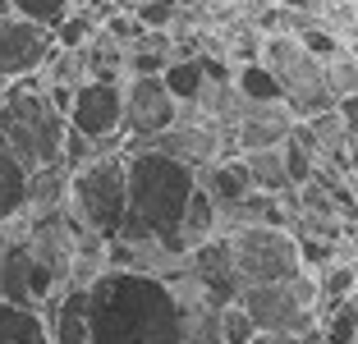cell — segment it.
<instances>
[{
	"label": "cell",
	"instance_id": "28",
	"mask_svg": "<svg viewBox=\"0 0 358 344\" xmlns=\"http://www.w3.org/2000/svg\"><path fill=\"white\" fill-rule=\"evenodd\" d=\"M243 5H257V10H271V5H280V0H243Z\"/></svg>",
	"mask_w": 358,
	"mask_h": 344
},
{
	"label": "cell",
	"instance_id": "26",
	"mask_svg": "<svg viewBox=\"0 0 358 344\" xmlns=\"http://www.w3.org/2000/svg\"><path fill=\"white\" fill-rule=\"evenodd\" d=\"M253 344H322L317 331H299V335H257Z\"/></svg>",
	"mask_w": 358,
	"mask_h": 344
},
{
	"label": "cell",
	"instance_id": "12",
	"mask_svg": "<svg viewBox=\"0 0 358 344\" xmlns=\"http://www.w3.org/2000/svg\"><path fill=\"white\" fill-rule=\"evenodd\" d=\"M294 115L285 110L280 101L275 106H243V115L230 124V143L239 152H262V147H280L285 138L294 134Z\"/></svg>",
	"mask_w": 358,
	"mask_h": 344
},
{
	"label": "cell",
	"instance_id": "5",
	"mask_svg": "<svg viewBox=\"0 0 358 344\" xmlns=\"http://www.w3.org/2000/svg\"><path fill=\"white\" fill-rule=\"evenodd\" d=\"M257 60L271 69L275 87H280V106L294 120H313V115L336 110V96L327 87V69L294 32H262Z\"/></svg>",
	"mask_w": 358,
	"mask_h": 344
},
{
	"label": "cell",
	"instance_id": "22",
	"mask_svg": "<svg viewBox=\"0 0 358 344\" xmlns=\"http://www.w3.org/2000/svg\"><path fill=\"white\" fill-rule=\"evenodd\" d=\"M280 161H285V175H289V184H294V193L303 184H313L317 179V161H313V152H308V143L299 134H289L280 143Z\"/></svg>",
	"mask_w": 358,
	"mask_h": 344
},
{
	"label": "cell",
	"instance_id": "6",
	"mask_svg": "<svg viewBox=\"0 0 358 344\" xmlns=\"http://www.w3.org/2000/svg\"><path fill=\"white\" fill-rule=\"evenodd\" d=\"M225 248H230V266L239 289H253V285H285L303 275V257H299V239L294 229L280 225H234L225 234Z\"/></svg>",
	"mask_w": 358,
	"mask_h": 344
},
{
	"label": "cell",
	"instance_id": "23",
	"mask_svg": "<svg viewBox=\"0 0 358 344\" xmlns=\"http://www.w3.org/2000/svg\"><path fill=\"white\" fill-rule=\"evenodd\" d=\"M322 69H327V87H331V96H349V92H358V60H354V51H336L331 60H322Z\"/></svg>",
	"mask_w": 358,
	"mask_h": 344
},
{
	"label": "cell",
	"instance_id": "13",
	"mask_svg": "<svg viewBox=\"0 0 358 344\" xmlns=\"http://www.w3.org/2000/svg\"><path fill=\"white\" fill-rule=\"evenodd\" d=\"M42 317H46V331H51V344H92V335H87V289L83 285H69Z\"/></svg>",
	"mask_w": 358,
	"mask_h": 344
},
{
	"label": "cell",
	"instance_id": "15",
	"mask_svg": "<svg viewBox=\"0 0 358 344\" xmlns=\"http://www.w3.org/2000/svg\"><path fill=\"white\" fill-rule=\"evenodd\" d=\"M243 175H248V188L253 193H266V198H294V184L285 175L280 147H262V152H243Z\"/></svg>",
	"mask_w": 358,
	"mask_h": 344
},
{
	"label": "cell",
	"instance_id": "19",
	"mask_svg": "<svg viewBox=\"0 0 358 344\" xmlns=\"http://www.w3.org/2000/svg\"><path fill=\"white\" fill-rule=\"evenodd\" d=\"M0 344H51L46 317L32 308H10L0 303Z\"/></svg>",
	"mask_w": 358,
	"mask_h": 344
},
{
	"label": "cell",
	"instance_id": "9",
	"mask_svg": "<svg viewBox=\"0 0 358 344\" xmlns=\"http://www.w3.org/2000/svg\"><path fill=\"white\" fill-rule=\"evenodd\" d=\"M184 106L170 96L161 73L152 78H124V147H143L170 124H179Z\"/></svg>",
	"mask_w": 358,
	"mask_h": 344
},
{
	"label": "cell",
	"instance_id": "7",
	"mask_svg": "<svg viewBox=\"0 0 358 344\" xmlns=\"http://www.w3.org/2000/svg\"><path fill=\"white\" fill-rule=\"evenodd\" d=\"M248 313V322L257 326V335H299L317 331V280L313 275H294L285 285H253L239 289L234 299Z\"/></svg>",
	"mask_w": 358,
	"mask_h": 344
},
{
	"label": "cell",
	"instance_id": "16",
	"mask_svg": "<svg viewBox=\"0 0 358 344\" xmlns=\"http://www.w3.org/2000/svg\"><path fill=\"white\" fill-rule=\"evenodd\" d=\"M28 179L32 175L23 170V161L0 138V225H14L28 211Z\"/></svg>",
	"mask_w": 358,
	"mask_h": 344
},
{
	"label": "cell",
	"instance_id": "10",
	"mask_svg": "<svg viewBox=\"0 0 358 344\" xmlns=\"http://www.w3.org/2000/svg\"><path fill=\"white\" fill-rule=\"evenodd\" d=\"M55 51V37L37 23L19 19H0V83H19V78H37L42 64L51 60Z\"/></svg>",
	"mask_w": 358,
	"mask_h": 344
},
{
	"label": "cell",
	"instance_id": "27",
	"mask_svg": "<svg viewBox=\"0 0 358 344\" xmlns=\"http://www.w3.org/2000/svg\"><path fill=\"white\" fill-rule=\"evenodd\" d=\"M143 5H148V0H115L110 10H115V14H138V10H143Z\"/></svg>",
	"mask_w": 358,
	"mask_h": 344
},
{
	"label": "cell",
	"instance_id": "24",
	"mask_svg": "<svg viewBox=\"0 0 358 344\" xmlns=\"http://www.w3.org/2000/svg\"><path fill=\"white\" fill-rule=\"evenodd\" d=\"M257 340V326L248 322L239 303H225L221 308V344H253Z\"/></svg>",
	"mask_w": 358,
	"mask_h": 344
},
{
	"label": "cell",
	"instance_id": "1",
	"mask_svg": "<svg viewBox=\"0 0 358 344\" xmlns=\"http://www.w3.org/2000/svg\"><path fill=\"white\" fill-rule=\"evenodd\" d=\"M83 289L92 344H184V294L170 275L106 266Z\"/></svg>",
	"mask_w": 358,
	"mask_h": 344
},
{
	"label": "cell",
	"instance_id": "20",
	"mask_svg": "<svg viewBox=\"0 0 358 344\" xmlns=\"http://www.w3.org/2000/svg\"><path fill=\"white\" fill-rule=\"evenodd\" d=\"M354 294H358V266H349V261H331L327 271H322V280H317V313H327V308L354 299Z\"/></svg>",
	"mask_w": 358,
	"mask_h": 344
},
{
	"label": "cell",
	"instance_id": "32",
	"mask_svg": "<svg viewBox=\"0 0 358 344\" xmlns=\"http://www.w3.org/2000/svg\"><path fill=\"white\" fill-rule=\"evenodd\" d=\"M96 5H115V0H96Z\"/></svg>",
	"mask_w": 358,
	"mask_h": 344
},
{
	"label": "cell",
	"instance_id": "21",
	"mask_svg": "<svg viewBox=\"0 0 358 344\" xmlns=\"http://www.w3.org/2000/svg\"><path fill=\"white\" fill-rule=\"evenodd\" d=\"M78 0H10V10L19 14V19H28V23H37V28H46V32H55L64 23V14L74 10Z\"/></svg>",
	"mask_w": 358,
	"mask_h": 344
},
{
	"label": "cell",
	"instance_id": "29",
	"mask_svg": "<svg viewBox=\"0 0 358 344\" xmlns=\"http://www.w3.org/2000/svg\"><path fill=\"white\" fill-rule=\"evenodd\" d=\"M10 14H14V10H10V0H0V19H10Z\"/></svg>",
	"mask_w": 358,
	"mask_h": 344
},
{
	"label": "cell",
	"instance_id": "8",
	"mask_svg": "<svg viewBox=\"0 0 358 344\" xmlns=\"http://www.w3.org/2000/svg\"><path fill=\"white\" fill-rule=\"evenodd\" d=\"M69 134L87 138L96 152L124 147V78H83L69 96Z\"/></svg>",
	"mask_w": 358,
	"mask_h": 344
},
{
	"label": "cell",
	"instance_id": "2",
	"mask_svg": "<svg viewBox=\"0 0 358 344\" xmlns=\"http://www.w3.org/2000/svg\"><path fill=\"white\" fill-rule=\"evenodd\" d=\"M124 184H129V207L120 243L152 248L161 257H184L179 252V220H184L193 188H198V170L161 157L152 147H124Z\"/></svg>",
	"mask_w": 358,
	"mask_h": 344
},
{
	"label": "cell",
	"instance_id": "14",
	"mask_svg": "<svg viewBox=\"0 0 358 344\" xmlns=\"http://www.w3.org/2000/svg\"><path fill=\"white\" fill-rule=\"evenodd\" d=\"M198 184L207 188V198L216 202V211H234L239 207L243 198H248V193H253V188H248V175H243V161H211L207 170H198Z\"/></svg>",
	"mask_w": 358,
	"mask_h": 344
},
{
	"label": "cell",
	"instance_id": "18",
	"mask_svg": "<svg viewBox=\"0 0 358 344\" xmlns=\"http://www.w3.org/2000/svg\"><path fill=\"white\" fill-rule=\"evenodd\" d=\"M230 87L243 106H275L280 101V87H275L271 69H266L262 60H243L239 69L230 73Z\"/></svg>",
	"mask_w": 358,
	"mask_h": 344
},
{
	"label": "cell",
	"instance_id": "25",
	"mask_svg": "<svg viewBox=\"0 0 358 344\" xmlns=\"http://www.w3.org/2000/svg\"><path fill=\"white\" fill-rule=\"evenodd\" d=\"M336 120H340V129H345V138H358V92H349V96L336 101Z\"/></svg>",
	"mask_w": 358,
	"mask_h": 344
},
{
	"label": "cell",
	"instance_id": "31",
	"mask_svg": "<svg viewBox=\"0 0 358 344\" xmlns=\"http://www.w3.org/2000/svg\"><path fill=\"white\" fill-rule=\"evenodd\" d=\"M354 60H358V37H354Z\"/></svg>",
	"mask_w": 358,
	"mask_h": 344
},
{
	"label": "cell",
	"instance_id": "33",
	"mask_svg": "<svg viewBox=\"0 0 358 344\" xmlns=\"http://www.w3.org/2000/svg\"><path fill=\"white\" fill-rule=\"evenodd\" d=\"M0 239H5V225H0Z\"/></svg>",
	"mask_w": 358,
	"mask_h": 344
},
{
	"label": "cell",
	"instance_id": "4",
	"mask_svg": "<svg viewBox=\"0 0 358 344\" xmlns=\"http://www.w3.org/2000/svg\"><path fill=\"white\" fill-rule=\"evenodd\" d=\"M124 207H129V184H124V147L101 152V157L83 161L69 170V188H64V211L74 216L78 229H87L92 239L115 243L124 229Z\"/></svg>",
	"mask_w": 358,
	"mask_h": 344
},
{
	"label": "cell",
	"instance_id": "11",
	"mask_svg": "<svg viewBox=\"0 0 358 344\" xmlns=\"http://www.w3.org/2000/svg\"><path fill=\"white\" fill-rule=\"evenodd\" d=\"M143 147H152V152H161V157H170V161H184L189 170H207L211 161L225 157L230 143H225L221 124H211V120H184V115H179V124H170L166 134H157Z\"/></svg>",
	"mask_w": 358,
	"mask_h": 344
},
{
	"label": "cell",
	"instance_id": "17",
	"mask_svg": "<svg viewBox=\"0 0 358 344\" xmlns=\"http://www.w3.org/2000/svg\"><path fill=\"white\" fill-rule=\"evenodd\" d=\"M161 83L170 87V96H175L184 110L189 106H198L202 101V92H207V64H202V55H175V60L161 69Z\"/></svg>",
	"mask_w": 358,
	"mask_h": 344
},
{
	"label": "cell",
	"instance_id": "30",
	"mask_svg": "<svg viewBox=\"0 0 358 344\" xmlns=\"http://www.w3.org/2000/svg\"><path fill=\"white\" fill-rule=\"evenodd\" d=\"M354 37H358V0H354Z\"/></svg>",
	"mask_w": 358,
	"mask_h": 344
},
{
	"label": "cell",
	"instance_id": "3",
	"mask_svg": "<svg viewBox=\"0 0 358 344\" xmlns=\"http://www.w3.org/2000/svg\"><path fill=\"white\" fill-rule=\"evenodd\" d=\"M0 138H5V147L23 161L28 175L64 166L69 120H64V110H55V101L46 96L42 78L0 83Z\"/></svg>",
	"mask_w": 358,
	"mask_h": 344
}]
</instances>
